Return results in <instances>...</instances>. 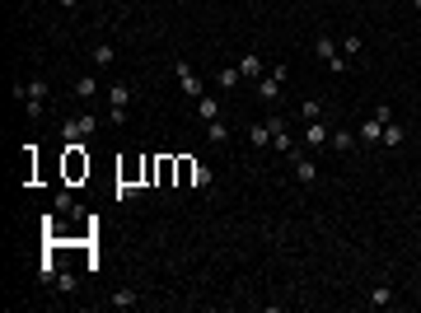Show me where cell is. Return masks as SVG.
Masks as SVG:
<instances>
[{
    "label": "cell",
    "instance_id": "6da1fadb",
    "mask_svg": "<svg viewBox=\"0 0 421 313\" xmlns=\"http://www.w3.org/2000/svg\"><path fill=\"white\" fill-rule=\"evenodd\" d=\"M47 94H52V89H47V75H38V79H19V84H14V99L24 103V112L33 117V122L47 112Z\"/></svg>",
    "mask_w": 421,
    "mask_h": 313
},
{
    "label": "cell",
    "instance_id": "7a4b0ae2",
    "mask_svg": "<svg viewBox=\"0 0 421 313\" xmlns=\"http://www.w3.org/2000/svg\"><path fill=\"white\" fill-rule=\"evenodd\" d=\"M389 122H394V108L379 103V108H374V112L365 117V122L356 127V140H361L365 150H379V136H384V127H389Z\"/></svg>",
    "mask_w": 421,
    "mask_h": 313
},
{
    "label": "cell",
    "instance_id": "3957f363",
    "mask_svg": "<svg viewBox=\"0 0 421 313\" xmlns=\"http://www.w3.org/2000/svg\"><path fill=\"white\" fill-rule=\"evenodd\" d=\"M132 99H136V89L127 84V79H117V84H108V94H104V103H108V122H127L132 117Z\"/></svg>",
    "mask_w": 421,
    "mask_h": 313
},
{
    "label": "cell",
    "instance_id": "277c9868",
    "mask_svg": "<svg viewBox=\"0 0 421 313\" xmlns=\"http://www.w3.org/2000/svg\"><path fill=\"white\" fill-rule=\"evenodd\" d=\"M61 136H66V145H84V140L99 136V117H94V112H84V117H66V122H61Z\"/></svg>",
    "mask_w": 421,
    "mask_h": 313
},
{
    "label": "cell",
    "instance_id": "5b68a950",
    "mask_svg": "<svg viewBox=\"0 0 421 313\" xmlns=\"http://www.w3.org/2000/svg\"><path fill=\"white\" fill-rule=\"evenodd\" d=\"M286 66H272V71H267L263 79H258V99H263V103H281V94H286Z\"/></svg>",
    "mask_w": 421,
    "mask_h": 313
},
{
    "label": "cell",
    "instance_id": "8992f818",
    "mask_svg": "<svg viewBox=\"0 0 421 313\" xmlns=\"http://www.w3.org/2000/svg\"><path fill=\"white\" fill-rule=\"evenodd\" d=\"M173 75H178V89H183V94L192 99V103H197V99L206 94V84H202V75H197V71H192L187 61H173Z\"/></svg>",
    "mask_w": 421,
    "mask_h": 313
},
{
    "label": "cell",
    "instance_id": "52a82bcc",
    "mask_svg": "<svg viewBox=\"0 0 421 313\" xmlns=\"http://www.w3.org/2000/svg\"><path fill=\"white\" fill-rule=\"evenodd\" d=\"M290 164H295V178H300V183H304V187H314L318 183V164H314V159H309V155H304V150H300V145H295V150H290Z\"/></svg>",
    "mask_w": 421,
    "mask_h": 313
},
{
    "label": "cell",
    "instance_id": "ba28073f",
    "mask_svg": "<svg viewBox=\"0 0 421 313\" xmlns=\"http://www.w3.org/2000/svg\"><path fill=\"white\" fill-rule=\"evenodd\" d=\"M333 145V127L328 122H304V150H328Z\"/></svg>",
    "mask_w": 421,
    "mask_h": 313
},
{
    "label": "cell",
    "instance_id": "9c48e42d",
    "mask_svg": "<svg viewBox=\"0 0 421 313\" xmlns=\"http://www.w3.org/2000/svg\"><path fill=\"white\" fill-rule=\"evenodd\" d=\"M402 145H407V127L394 117V122L384 127V136H379V150H402Z\"/></svg>",
    "mask_w": 421,
    "mask_h": 313
},
{
    "label": "cell",
    "instance_id": "30bf717a",
    "mask_svg": "<svg viewBox=\"0 0 421 313\" xmlns=\"http://www.w3.org/2000/svg\"><path fill=\"white\" fill-rule=\"evenodd\" d=\"M239 75H243V79H263L267 75V61L258 52H243V56H239Z\"/></svg>",
    "mask_w": 421,
    "mask_h": 313
},
{
    "label": "cell",
    "instance_id": "8fae6325",
    "mask_svg": "<svg viewBox=\"0 0 421 313\" xmlns=\"http://www.w3.org/2000/svg\"><path fill=\"white\" fill-rule=\"evenodd\" d=\"M197 117H202V122H220V117H225V103H220L215 94H202V99H197Z\"/></svg>",
    "mask_w": 421,
    "mask_h": 313
},
{
    "label": "cell",
    "instance_id": "7c38bea8",
    "mask_svg": "<svg viewBox=\"0 0 421 313\" xmlns=\"http://www.w3.org/2000/svg\"><path fill=\"white\" fill-rule=\"evenodd\" d=\"M314 52H318V61L328 66L333 56L342 52V38H333V33H318V38H314Z\"/></svg>",
    "mask_w": 421,
    "mask_h": 313
},
{
    "label": "cell",
    "instance_id": "4fadbf2b",
    "mask_svg": "<svg viewBox=\"0 0 421 313\" xmlns=\"http://www.w3.org/2000/svg\"><path fill=\"white\" fill-rule=\"evenodd\" d=\"M394 286H389V281H384V286H370V295H365V304L370 309H394Z\"/></svg>",
    "mask_w": 421,
    "mask_h": 313
},
{
    "label": "cell",
    "instance_id": "5bb4252c",
    "mask_svg": "<svg viewBox=\"0 0 421 313\" xmlns=\"http://www.w3.org/2000/svg\"><path fill=\"white\" fill-rule=\"evenodd\" d=\"M66 173L80 178V173H89V159H84V145H66Z\"/></svg>",
    "mask_w": 421,
    "mask_h": 313
},
{
    "label": "cell",
    "instance_id": "9a60e30c",
    "mask_svg": "<svg viewBox=\"0 0 421 313\" xmlns=\"http://www.w3.org/2000/svg\"><path fill=\"white\" fill-rule=\"evenodd\" d=\"M173 173H178V159H173V155L155 159V183H159V187H169V183H173Z\"/></svg>",
    "mask_w": 421,
    "mask_h": 313
},
{
    "label": "cell",
    "instance_id": "2e32d148",
    "mask_svg": "<svg viewBox=\"0 0 421 313\" xmlns=\"http://www.w3.org/2000/svg\"><path fill=\"white\" fill-rule=\"evenodd\" d=\"M89 61H94L99 71H108V66L117 61V47H112V42H94V52H89Z\"/></svg>",
    "mask_w": 421,
    "mask_h": 313
},
{
    "label": "cell",
    "instance_id": "e0dca14e",
    "mask_svg": "<svg viewBox=\"0 0 421 313\" xmlns=\"http://www.w3.org/2000/svg\"><path fill=\"white\" fill-rule=\"evenodd\" d=\"M248 145H253V150H267V145H272V127H267V122H253V127H248Z\"/></svg>",
    "mask_w": 421,
    "mask_h": 313
},
{
    "label": "cell",
    "instance_id": "ac0fdd59",
    "mask_svg": "<svg viewBox=\"0 0 421 313\" xmlns=\"http://www.w3.org/2000/svg\"><path fill=\"white\" fill-rule=\"evenodd\" d=\"M356 145H361V140H356V131H346V127H333V150H356Z\"/></svg>",
    "mask_w": 421,
    "mask_h": 313
},
{
    "label": "cell",
    "instance_id": "d6986e66",
    "mask_svg": "<svg viewBox=\"0 0 421 313\" xmlns=\"http://www.w3.org/2000/svg\"><path fill=\"white\" fill-rule=\"evenodd\" d=\"M239 79H243V75H239V66H225V71H215V89H220V94H230Z\"/></svg>",
    "mask_w": 421,
    "mask_h": 313
},
{
    "label": "cell",
    "instance_id": "ffe728a7",
    "mask_svg": "<svg viewBox=\"0 0 421 313\" xmlns=\"http://www.w3.org/2000/svg\"><path fill=\"white\" fill-rule=\"evenodd\" d=\"M108 304H112V309H136V304H141V295H136V290H112V295H108Z\"/></svg>",
    "mask_w": 421,
    "mask_h": 313
},
{
    "label": "cell",
    "instance_id": "44dd1931",
    "mask_svg": "<svg viewBox=\"0 0 421 313\" xmlns=\"http://www.w3.org/2000/svg\"><path fill=\"white\" fill-rule=\"evenodd\" d=\"M75 99H84V103H89V99H99V79H94V75H80L75 79Z\"/></svg>",
    "mask_w": 421,
    "mask_h": 313
},
{
    "label": "cell",
    "instance_id": "7402d4cb",
    "mask_svg": "<svg viewBox=\"0 0 421 313\" xmlns=\"http://www.w3.org/2000/svg\"><path fill=\"white\" fill-rule=\"evenodd\" d=\"M206 140H210V145H230V127H225V117H220V122H206Z\"/></svg>",
    "mask_w": 421,
    "mask_h": 313
},
{
    "label": "cell",
    "instance_id": "603a6c76",
    "mask_svg": "<svg viewBox=\"0 0 421 313\" xmlns=\"http://www.w3.org/2000/svg\"><path fill=\"white\" fill-rule=\"evenodd\" d=\"M272 150H281V155H290V150H295V136H290V127L272 131Z\"/></svg>",
    "mask_w": 421,
    "mask_h": 313
},
{
    "label": "cell",
    "instance_id": "cb8c5ba5",
    "mask_svg": "<svg viewBox=\"0 0 421 313\" xmlns=\"http://www.w3.org/2000/svg\"><path fill=\"white\" fill-rule=\"evenodd\" d=\"M300 117H304V122H323L328 112H323V103H318V99H304V103H300Z\"/></svg>",
    "mask_w": 421,
    "mask_h": 313
},
{
    "label": "cell",
    "instance_id": "d4e9b609",
    "mask_svg": "<svg viewBox=\"0 0 421 313\" xmlns=\"http://www.w3.org/2000/svg\"><path fill=\"white\" fill-rule=\"evenodd\" d=\"M56 210H66V215H84V210L75 206V197H71V192H66V187H61V192H56Z\"/></svg>",
    "mask_w": 421,
    "mask_h": 313
},
{
    "label": "cell",
    "instance_id": "484cf974",
    "mask_svg": "<svg viewBox=\"0 0 421 313\" xmlns=\"http://www.w3.org/2000/svg\"><path fill=\"white\" fill-rule=\"evenodd\" d=\"M52 286L61 290V295H75V286H80V281L71 276V271H56V281H52Z\"/></svg>",
    "mask_w": 421,
    "mask_h": 313
},
{
    "label": "cell",
    "instance_id": "4316f807",
    "mask_svg": "<svg viewBox=\"0 0 421 313\" xmlns=\"http://www.w3.org/2000/svg\"><path fill=\"white\" fill-rule=\"evenodd\" d=\"M192 173H197V159H178V183L192 187Z\"/></svg>",
    "mask_w": 421,
    "mask_h": 313
},
{
    "label": "cell",
    "instance_id": "83f0119b",
    "mask_svg": "<svg viewBox=\"0 0 421 313\" xmlns=\"http://www.w3.org/2000/svg\"><path fill=\"white\" fill-rule=\"evenodd\" d=\"M192 187H202V192H210V168H206V164H197V173H192Z\"/></svg>",
    "mask_w": 421,
    "mask_h": 313
},
{
    "label": "cell",
    "instance_id": "f1b7e54d",
    "mask_svg": "<svg viewBox=\"0 0 421 313\" xmlns=\"http://www.w3.org/2000/svg\"><path fill=\"white\" fill-rule=\"evenodd\" d=\"M361 47H365L361 38H342V56H346V61H351V56H361Z\"/></svg>",
    "mask_w": 421,
    "mask_h": 313
},
{
    "label": "cell",
    "instance_id": "f546056e",
    "mask_svg": "<svg viewBox=\"0 0 421 313\" xmlns=\"http://www.w3.org/2000/svg\"><path fill=\"white\" fill-rule=\"evenodd\" d=\"M328 71H333V75H346V56L337 52V56H333V61H328Z\"/></svg>",
    "mask_w": 421,
    "mask_h": 313
},
{
    "label": "cell",
    "instance_id": "4dcf8cb0",
    "mask_svg": "<svg viewBox=\"0 0 421 313\" xmlns=\"http://www.w3.org/2000/svg\"><path fill=\"white\" fill-rule=\"evenodd\" d=\"M56 5H61V10H75V5H80V0H56Z\"/></svg>",
    "mask_w": 421,
    "mask_h": 313
},
{
    "label": "cell",
    "instance_id": "1f68e13d",
    "mask_svg": "<svg viewBox=\"0 0 421 313\" xmlns=\"http://www.w3.org/2000/svg\"><path fill=\"white\" fill-rule=\"evenodd\" d=\"M412 10H417V14H421V0H412Z\"/></svg>",
    "mask_w": 421,
    "mask_h": 313
}]
</instances>
